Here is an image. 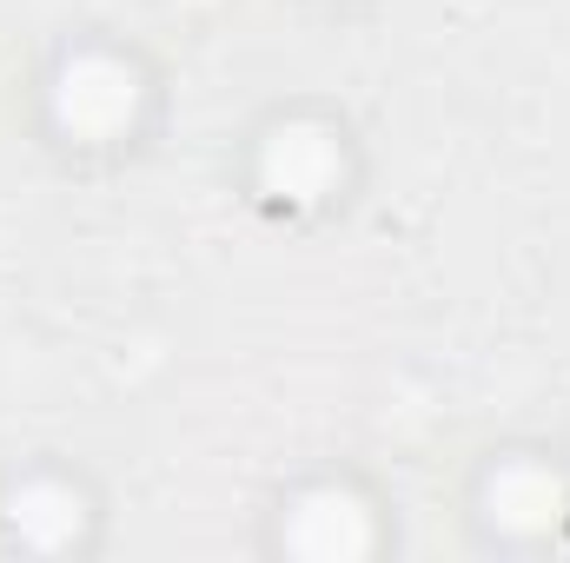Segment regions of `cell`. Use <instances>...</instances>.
<instances>
[{"instance_id": "cell-1", "label": "cell", "mask_w": 570, "mask_h": 563, "mask_svg": "<svg viewBox=\"0 0 570 563\" xmlns=\"http://www.w3.org/2000/svg\"><path fill=\"white\" fill-rule=\"evenodd\" d=\"M134 107H140L134 67H120V60H107V53H80V60L60 73V87H53V113H60V127L80 134V140H114V134L134 120Z\"/></svg>"}, {"instance_id": "cell-5", "label": "cell", "mask_w": 570, "mask_h": 563, "mask_svg": "<svg viewBox=\"0 0 570 563\" xmlns=\"http://www.w3.org/2000/svg\"><path fill=\"white\" fill-rule=\"evenodd\" d=\"M13 531H20V544H33V551H60V544L80 537V497H73L67 484H27V491L13 497Z\"/></svg>"}, {"instance_id": "cell-2", "label": "cell", "mask_w": 570, "mask_h": 563, "mask_svg": "<svg viewBox=\"0 0 570 563\" xmlns=\"http://www.w3.org/2000/svg\"><path fill=\"white\" fill-rule=\"evenodd\" d=\"M259 172H266V192H279L292 206H312V199H325V192L338 186L345 159H338V140H332L325 127H279V134L266 140Z\"/></svg>"}, {"instance_id": "cell-4", "label": "cell", "mask_w": 570, "mask_h": 563, "mask_svg": "<svg viewBox=\"0 0 570 563\" xmlns=\"http://www.w3.org/2000/svg\"><path fill=\"white\" fill-rule=\"evenodd\" d=\"M564 504V484L544 471V464H504L491 477V517L511 524V531H544Z\"/></svg>"}, {"instance_id": "cell-3", "label": "cell", "mask_w": 570, "mask_h": 563, "mask_svg": "<svg viewBox=\"0 0 570 563\" xmlns=\"http://www.w3.org/2000/svg\"><path fill=\"white\" fill-rule=\"evenodd\" d=\"M285 544L298 551V557H358V551H372V517L358 511V497H345V491H312L298 511H292V524H285Z\"/></svg>"}]
</instances>
